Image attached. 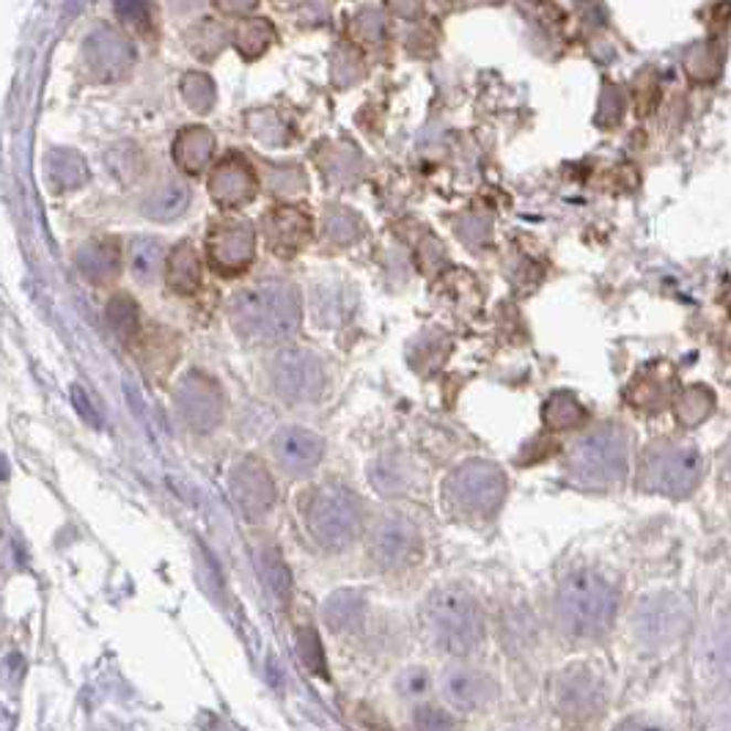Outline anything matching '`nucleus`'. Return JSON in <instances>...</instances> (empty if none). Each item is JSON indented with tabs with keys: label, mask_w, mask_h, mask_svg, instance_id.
Returning <instances> with one entry per match:
<instances>
[{
	"label": "nucleus",
	"mask_w": 731,
	"mask_h": 731,
	"mask_svg": "<svg viewBox=\"0 0 731 731\" xmlns=\"http://www.w3.org/2000/svg\"><path fill=\"white\" fill-rule=\"evenodd\" d=\"M264 182H267L269 193L286 201L300 199L308 190V179L300 166H267L264 168Z\"/></svg>",
	"instance_id": "obj_28"
},
{
	"label": "nucleus",
	"mask_w": 731,
	"mask_h": 731,
	"mask_svg": "<svg viewBox=\"0 0 731 731\" xmlns=\"http://www.w3.org/2000/svg\"><path fill=\"white\" fill-rule=\"evenodd\" d=\"M173 3H177L179 9H190V6H199L201 0H173Z\"/></svg>",
	"instance_id": "obj_46"
},
{
	"label": "nucleus",
	"mask_w": 731,
	"mask_h": 731,
	"mask_svg": "<svg viewBox=\"0 0 731 731\" xmlns=\"http://www.w3.org/2000/svg\"><path fill=\"white\" fill-rule=\"evenodd\" d=\"M75 264L81 269L83 278H88L92 284L103 286L116 280L121 269V253L116 240L110 237H97L92 243L81 245L75 253Z\"/></svg>",
	"instance_id": "obj_18"
},
{
	"label": "nucleus",
	"mask_w": 731,
	"mask_h": 731,
	"mask_svg": "<svg viewBox=\"0 0 731 731\" xmlns=\"http://www.w3.org/2000/svg\"><path fill=\"white\" fill-rule=\"evenodd\" d=\"M443 495L454 515L468 517V520H487L504 504L506 476L498 465L470 459L448 476Z\"/></svg>",
	"instance_id": "obj_5"
},
{
	"label": "nucleus",
	"mask_w": 731,
	"mask_h": 731,
	"mask_svg": "<svg viewBox=\"0 0 731 731\" xmlns=\"http://www.w3.org/2000/svg\"><path fill=\"white\" fill-rule=\"evenodd\" d=\"M624 114V97L616 86H605L603 97H600V110H597V124L600 127H613L616 121H622Z\"/></svg>",
	"instance_id": "obj_40"
},
{
	"label": "nucleus",
	"mask_w": 731,
	"mask_h": 731,
	"mask_svg": "<svg viewBox=\"0 0 731 731\" xmlns=\"http://www.w3.org/2000/svg\"><path fill=\"white\" fill-rule=\"evenodd\" d=\"M210 193L218 204L229 206V210L245 206L256 199L258 177L253 173V168L247 166L245 157L229 155L226 160L218 162L215 173H212Z\"/></svg>",
	"instance_id": "obj_13"
},
{
	"label": "nucleus",
	"mask_w": 731,
	"mask_h": 731,
	"mask_svg": "<svg viewBox=\"0 0 731 731\" xmlns=\"http://www.w3.org/2000/svg\"><path fill=\"white\" fill-rule=\"evenodd\" d=\"M325 622L333 633H352V629H361L366 618V600L358 592H336L333 597L325 603Z\"/></svg>",
	"instance_id": "obj_23"
},
{
	"label": "nucleus",
	"mask_w": 731,
	"mask_h": 731,
	"mask_svg": "<svg viewBox=\"0 0 731 731\" xmlns=\"http://www.w3.org/2000/svg\"><path fill=\"white\" fill-rule=\"evenodd\" d=\"M350 77H352V83L361 81V77H363V64H361V59H358V55L352 53V50H339V53H336V59H333V81H336V86L347 88V86H350Z\"/></svg>",
	"instance_id": "obj_38"
},
{
	"label": "nucleus",
	"mask_w": 731,
	"mask_h": 731,
	"mask_svg": "<svg viewBox=\"0 0 731 731\" xmlns=\"http://www.w3.org/2000/svg\"><path fill=\"white\" fill-rule=\"evenodd\" d=\"M347 31H350L352 42L363 44V47H380V44L388 39L385 20H382V14L377 9L358 11V14L350 20V25H347Z\"/></svg>",
	"instance_id": "obj_32"
},
{
	"label": "nucleus",
	"mask_w": 731,
	"mask_h": 731,
	"mask_svg": "<svg viewBox=\"0 0 731 731\" xmlns=\"http://www.w3.org/2000/svg\"><path fill=\"white\" fill-rule=\"evenodd\" d=\"M616 731H666V729L657 727V723L644 721V718H629V721H624L622 727H616Z\"/></svg>",
	"instance_id": "obj_45"
},
{
	"label": "nucleus",
	"mask_w": 731,
	"mask_h": 731,
	"mask_svg": "<svg viewBox=\"0 0 731 731\" xmlns=\"http://www.w3.org/2000/svg\"><path fill=\"white\" fill-rule=\"evenodd\" d=\"M275 42V28L273 22L264 20V17H253V20H243L234 31V47L243 55L245 61L258 59L269 50V44Z\"/></svg>",
	"instance_id": "obj_25"
},
{
	"label": "nucleus",
	"mask_w": 731,
	"mask_h": 731,
	"mask_svg": "<svg viewBox=\"0 0 731 731\" xmlns=\"http://www.w3.org/2000/svg\"><path fill=\"white\" fill-rule=\"evenodd\" d=\"M685 627H688V613H685L682 603L674 597L651 600V603L644 605V611H638V618H635L638 638H644L649 646L671 644V640L682 635Z\"/></svg>",
	"instance_id": "obj_14"
},
{
	"label": "nucleus",
	"mask_w": 731,
	"mask_h": 731,
	"mask_svg": "<svg viewBox=\"0 0 731 731\" xmlns=\"http://www.w3.org/2000/svg\"><path fill=\"white\" fill-rule=\"evenodd\" d=\"M426 624L435 644L448 655H470L485 635L476 600L457 586L432 594L426 603Z\"/></svg>",
	"instance_id": "obj_4"
},
{
	"label": "nucleus",
	"mask_w": 731,
	"mask_h": 731,
	"mask_svg": "<svg viewBox=\"0 0 731 731\" xmlns=\"http://www.w3.org/2000/svg\"><path fill=\"white\" fill-rule=\"evenodd\" d=\"M369 548L377 564L385 566V570H402V566L419 559V531L402 517H385L371 531Z\"/></svg>",
	"instance_id": "obj_10"
},
{
	"label": "nucleus",
	"mask_w": 731,
	"mask_h": 731,
	"mask_svg": "<svg viewBox=\"0 0 731 731\" xmlns=\"http://www.w3.org/2000/svg\"><path fill=\"white\" fill-rule=\"evenodd\" d=\"M166 280L171 292L177 295H195L201 284V258L195 247L190 243H182L173 247L166 264Z\"/></svg>",
	"instance_id": "obj_22"
},
{
	"label": "nucleus",
	"mask_w": 731,
	"mask_h": 731,
	"mask_svg": "<svg viewBox=\"0 0 731 731\" xmlns=\"http://www.w3.org/2000/svg\"><path fill=\"white\" fill-rule=\"evenodd\" d=\"M685 66H688L693 81H716L718 72H721V53L712 44H696V47L688 50Z\"/></svg>",
	"instance_id": "obj_35"
},
{
	"label": "nucleus",
	"mask_w": 731,
	"mask_h": 731,
	"mask_svg": "<svg viewBox=\"0 0 731 731\" xmlns=\"http://www.w3.org/2000/svg\"><path fill=\"white\" fill-rule=\"evenodd\" d=\"M72 404H75V410L81 413V419L86 421V424L103 426V415H99V410L94 407L92 399H88V393L83 391L81 385H72Z\"/></svg>",
	"instance_id": "obj_41"
},
{
	"label": "nucleus",
	"mask_w": 731,
	"mask_h": 731,
	"mask_svg": "<svg viewBox=\"0 0 731 731\" xmlns=\"http://www.w3.org/2000/svg\"><path fill=\"white\" fill-rule=\"evenodd\" d=\"M258 566H262L264 583H267V589L273 592V597L278 600L280 605L289 603V594H292L289 566L284 564V559L278 555V550H264L262 559H258Z\"/></svg>",
	"instance_id": "obj_31"
},
{
	"label": "nucleus",
	"mask_w": 731,
	"mask_h": 731,
	"mask_svg": "<svg viewBox=\"0 0 731 731\" xmlns=\"http://www.w3.org/2000/svg\"><path fill=\"white\" fill-rule=\"evenodd\" d=\"M105 319H108V328L114 330L121 341H129L135 333H138L140 314L133 297L116 295L114 300L108 303V308H105Z\"/></svg>",
	"instance_id": "obj_30"
},
{
	"label": "nucleus",
	"mask_w": 731,
	"mask_h": 731,
	"mask_svg": "<svg viewBox=\"0 0 731 731\" xmlns=\"http://www.w3.org/2000/svg\"><path fill=\"white\" fill-rule=\"evenodd\" d=\"M215 9L226 17H245L258 6V0H212Z\"/></svg>",
	"instance_id": "obj_44"
},
{
	"label": "nucleus",
	"mask_w": 731,
	"mask_h": 731,
	"mask_svg": "<svg viewBox=\"0 0 731 731\" xmlns=\"http://www.w3.org/2000/svg\"><path fill=\"white\" fill-rule=\"evenodd\" d=\"M415 731H454V716L446 710H437V707L424 704L415 710L413 716Z\"/></svg>",
	"instance_id": "obj_39"
},
{
	"label": "nucleus",
	"mask_w": 731,
	"mask_h": 731,
	"mask_svg": "<svg viewBox=\"0 0 731 731\" xmlns=\"http://www.w3.org/2000/svg\"><path fill=\"white\" fill-rule=\"evenodd\" d=\"M166 264V247H162L160 240L138 237L129 245V269H133L135 278L144 280V284L155 280Z\"/></svg>",
	"instance_id": "obj_26"
},
{
	"label": "nucleus",
	"mask_w": 731,
	"mask_h": 731,
	"mask_svg": "<svg viewBox=\"0 0 731 731\" xmlns=\"http://www.w3.org/2000/svg\"><path fill=\"white\" fill-rule=\"evenodd\" d=\"M269 380H273L278 396L289 404L317 402L325 391L322 361L303 347L280 350L269 363Z\"/></svg>",
	"instance_id": "obj_7"
},
{
	"label": "nucleus",
	"mask_w": 731,
	"mask_h": 731,
	"mask_svg": "<svg viewBox=\"0 0 731 731\" xmlns=\"http://www.w3.org/2000/svg\"><path fill=\"white\" fill-rule=\"evenodd\" d=\"M206 253H210V262L218 273H245L256 256V232L247 221L215 223L206 237Z\"/></svg>",
	"instance_id": "obj_9"
},
{
	"label": "nucleus",
	"mask_w": 731,
	"mask_h": 731,
	"mask_svg": "<svg viewBox=\"0 0 731 731\" xmlns=\"http://www.w3.org/2000/svg\"><path fill=\"white\" fill-rule=\"evenodd\" d=\"M221 50H223V31L218 25H212V22H204V25H199L193 33H190V53H195L199 59L210 61L215 59Z\"/></svg>",
	"instance_id": "obj_37"
},
{
	"label": "nucleus",
	"mask_w": 731,
	"mask_h": 731,
	"mask_svg": "<svg viewBox=\"0 0 731 731\" xmlns=\"http://www.w3.org/2000/svg\"><path fill=\"white\" fill-rule=\"evenodd\" d=\"M114 11L121 25L133 33L146 36L155 31V11H151L149 0H114Z\"/></svg>",
	"instance_id": "obj_34"
},
{
	"label": "nucleus",
	"mask_w": 731,
	"mask_h": 731,
	"mask_svg": "<svg viewBox=\"0 0 731 731\" xmlns=\"http://www.w3.org/2000/svg\"><path fill=\"white\" fill-rule=\"evenodd\" d=\"M542 419H544V424L553 426V430H572V426H578L586 421V410H583V404L578 402L572 393L561 391V393H553V396L544 402Z\"/></svg>",
	"instance_id": "obj_27"
},
{
	"label": "nucleus",
	"mask_w": 731,
	"mask_h": 731,
	"mask_svg": "<svg viewBox=\"0 0 731 731\" xmlns=\"http://www.w3.org/2000/svg\"><path fill=\"white\" fill-rule=\"evenodd\" d=\"M426 688H430V677H426L424 668H407V671L399 677V690H402L404 696H421L426 693Z\"/></svg>",
	"instance_id": "obj_42"
},
{
	"label": "nucleus",
	"mask_w": 731,
	"mask_h": 731,
	"mask_svg": "<svg viewBox=\"0 0 731 731\" xmlns=\"http://www.w3.org/2000/svg\"><path fill=\"white\" fill-rule=\"evenodd\" d=\"M188 206H190V190L179 182H166L146 195L144 204H140V212H144L149 221L168 223L182 218Z\"/></svg>",
	"instance_id": "obj_21"
},
{
	"label": "nucleus",
	"mask_w": 731,
	"mask_h": 731,
	"mask_svg": "<svg viewBox=\"0 0 731 731\" xmlns=\"http://www.w3.org/2000/svg\"><path fill=\"white\" fill-rule=\"evenodd\" d=\"M308 533L325 550H345L361 533V504L350 489L339 485L317 487L303 504Z\"/></svg>",
	"instance_id": "obj_3"
},
{
	"label": "nucleus",
	"mask_w": 731,
	"mask_h": 731,
	"mask_svg": "<svg viewBox=\"0 0 731 731\" xmlns=\"http://www.w3.org/2000/svg\"><path fill=\"white\" fill-rule=\"evenodd\" d=\"M234 330L251 341H284L300 330V295L289 280H262L240 292L229 308Z\"/></svg>",
	"instance_id": "obj_1"
},
{
	"label": "nucleus",
	"mask_w": 731,
	"mask_h": 731,
	"mask_svg": "<svg viewBox=\"0 0 731 731\" xmlns=\"http://www.w3.org/2000/svg\"><path fill=\"white\" fill-rule=\"evenodd\" d=\"M426 0H388V9L402 20H419L424 14Z\"/></svg>",
	"instance_id": "obj_43"
},
{
	"label": "nucleus",
	"mask_w": 731,
	"mask_h": 731,
	"mask_svg": "<svg viewBox=\"0 0 731 731\" xmlns=\"http://www.w3.org/2000/svg\"><path fill=\"white\" fill-rule=\"evenodd\" d=\"M616 589L597 572H575L566 578L555 597L561 627L578 638H597L616 616Z\"/></svg>",
	"instance_id": "obj_2"
},
{
	"label": "nucleus",
	"mask_w": 731,
	"mask_h": 731,
	"mask_svg": "<svg viewBox=\"0 0 731 731\" xmlns=\"http://www.w3.org/2000/svg\"><path fill=\"white\" fill-rule=\"evenodd\" d=\"M651 487L660 492L682 495L690 492L701 479V457L693 448H677L657 457V463L649 468Z\"/></svg>",
	"instance_id": "obj_17"
},
{
	"label": "nucleus",
	"mask_w": 731,
	"mask_h": 731,
	"mask_svg": "<svg viewBox=\"0 0 731 731\" xmlns=\"http://www.w3.org/2000/svg\"><path fill=\"white\" fill-rule=\"evenodd\" d=\"M264 240L278 256H292L311 240V218L295 206H275L264 218Z\"/></svg>",
	"instance_id": "obj_16"
},
{
	"label": "nucleus",
	"mask_w": 731,
	"mask_h": 731,
	"mask_svg": "<svg viewBox=\"0 0 731 731\" xmlns=\"http://www.w3.org/2000/svg\"><path fill=\"white\" fill-rule=\"evenodd\" d=\"M179 92H182V99L195 110V114H210L215 108V83H212L210 75L204 72H188L179 83Z\"/></svg>",
	"instance_id": "obj_29"
},
{
	"label": "nucleus",
	"mask_w": 731,
	"mask_h": 731,
	"mask_svg": "<svg viewBox=\"0 0 731 731\" xmlns=\"http://www.w3.org/2000/svg\"><path fill=\"white\" fill-rule=\"evenodd\" d=\"M495 688L487 677L476 671H454L446 679V696L454 707L465 712L481 710L492 699Z\"/></svg>",
	"instance_id": "obj_20"
},
{
	"label": "nucleus",
	"mask_w": 731,
	"mask_h": 731,
	"mask_svg": "<svg viewBox=\"0 0 731 731\" xmlns=\"http://www.w3.org/2000/svg\"><path fill=\"white\" fill-rule=\"evenodd\" d=\"M215 135L206 127H184L173 140V160L184 173H201L215 157Z\"/></svg>",
	"instance_id": "obj_19"
},
{
	"label": "nucleus",
	"mask_w": 731,
	"mask_h": 731,
	"mask_svg": "<svg viewBox=\"0 0 731 731\" xmlns=\"http://www.w3.org/2000/svg\"><path fill=\"white\" fill-rule=\"evenodd\" d=\"M229 487H232V495L240 509H243V515L251 517V520L273 509L275 481L258 459H240L232 468V474H229Z\"/></svg>",
	"instance_id": "obj_11"
},
{
	"label": "nucleus",
	"mask_w": 731,
	"mask_h": 731,
	"mask_svg": "<svg viewBox=\"0 0 731 731\" xmlns=\"http://www.w3.org/2000/svg\"><path fill=\"white\" fill-rule=\"evenodd\" d=\"M173 404L184 424L193 432H210L223 419V393L204 371H188L173 388Z\"/></svg>",
	"instance_id": "obj_8"
},
{
	"label": "nucleus",
	"mask_w": 731,
	"mask_h": 731,
	"mask_svg": "<svg viewBox=\"0 0 731 731\" xmlns=\"http://www.w3.org/2000/svg\"><path fill=\"white\" fill-rule=\"evenodd\" d=\"M297 655H300L303 666H306L308 671L328 679V660H325L322 640H319V635L314 633V629H300V633H297Z\"/></svg>",
	"instance_id": "obj_36"
},
{
	"label": "nucleus",
	"mask_w": 731,
	"mask_h": 731,
	"mask_svg": "<svg viewBox=\"0 0 731 731\" xmlns=\"http://www.w3.org/2000/svg\"><path fill=\"white\" fill-rule=\"evenodd\" d=\"M273 454L289 474H311L322 463L325 443L314 432L300 430V426H286L273 437Z\"/></svg>",
	"instance_id": "obj_15"
},
{
	"label": "nucleus",
	"mask_w": 731,
	"mask_h": 731,
	"mask_svg": "<svg viewBox=\"0 0 731 731\" xmlns=\"http://www.w3.org/2000/svg\"><path fill=\"white\" fill-rule=\"evenodd\" d=\"M325 234L330 243L350 245L361 237V221L347 206H328L325 210Z\"/></svg>",
	"instance_id": "obj_33"
},
{
	"label": "nucleus",
	"mask_w": 731,
	"mask_h": 731,
	"mask_svg": "<svg viewBox=\"0 0 731 731\" xmlns=\"http://www.w3.org/2000/svg\"><path fill=\"white\" fill-rule=\"evenodd\" d=\"M83 61L97 81H121L133 70V44L110 28H99L86 39Z\"/></svg>",
	"instance_id": "obj_12"
},
{
	"label": "nucleus",
	"mask_w": 731,
	"mask_h": 731,
	"mask_svg": "<svg viewBox=\"0 0 731 731\" xmlns=\"http://www.w3.org/2000/svg\"><path fill=\"white\" fill-rule=\"evenodd\" d=\"M47 177L55 190H77L88 182V166L77 151L55 149L47 157Z\"/></svg>",
	"instance_id": "obj_24"
},
{
	"label": "nucleus",
	"mask_w": 731,
	"mask_h": 731,
	"mask_svg": "<svg viewBox=\"0 0 731 731\" xmlns=\"http://www.w3.org/2000/svg\"><path fill=\"white\" fill-rule=\"evenodd\" d=\"M627 470V441L616 426H603L578 443L572 474L586 485H613Z\"/></svg>",
	"instance_id": "obj_6"
}]
</instances>
